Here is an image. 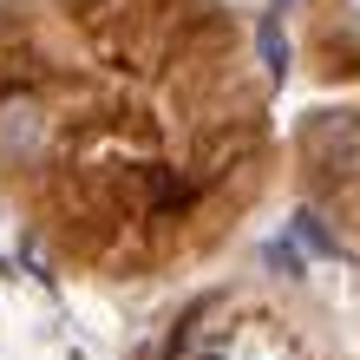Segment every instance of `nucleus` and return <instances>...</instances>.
I'll use <instances>...</instances> for the list:
<instances>
[{
    "label": "nucleus",
    "instance_id": "nucleus-5",
    "mask_svg": "<svg viewBox=\"0 0 360 360\" xmlns=\"http://www.w3.org/2000/svg\"><path fill=\"white\" fill-rule=\"evenodd\" d=\"M275 7H288V0H275Z\"/></svg>",
    "mask_w": 360,
    "mask_h": 360
},
{
    "label": "nucleus",
    "instance_id": "nucleus-4",
    "mask_svg": "<svg viewBox=\"0 0 360 360\" xmlns=\"http://www.w3.org/2000/svg\"><path fill=\"white\" fill-rule=\"evenodd\" d=\"M347 20H354V27H360V0H347Z\"/></svg>",
    "mask_w": 360,
    "mask_h": 360
},
{
    "label": "nucleus",
    "instance_id": "nucleus-1",
    "mask_svg": "<svg viewBox=\"0 0 360 360\" xmlns=\"http://www.w3.org/2000/svg\"><path fill=\"white\" fill-rule=\"evenodd\" d=\"M308 158L328 177H354L360 171V112H334L308 131Z\"/></svg>",
    "mask_w": 360,
    "mask_h": 360
},
{
    "label": "nucleus",
    "instance_id": "nucleus-2",
    "mask_svg": "<svg viewBox=\"0 0 360 360\" xmlns=\"http://www.w3.org/2000/svg\"><path fill=\"white\" fill-rule=\"evenodd\" d=\"M39 144H46V124H39V112L33 105H0V151L7 158H33Z\"/></svg>",
    "mask_w": 360,
    "mask_h": 360
},
{
    "label": "nucleus",
    "instance_id": "nucleus-3",
    "mask_svg": "<svg viewBox=\"0 0 360 360\" xmlns=\"http://www.w3.org/2000/svg\"><path fill=\"white\" fill-rule=\"evenodd\" d=\"M256 39H262V66H269V79H282V72H288V33H282V13H262Z\"/></svg>",
    "mask_w": 360,
    "mask_h": 360
}]
</instances>
